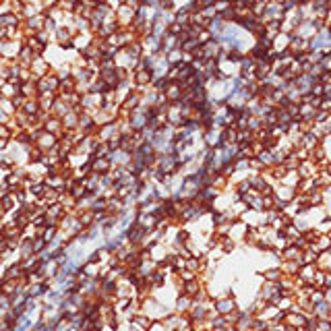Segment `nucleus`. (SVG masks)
Returning a JSON list of instances; mask_svg holds the SVG:
<instances>
[{
    "instance_id": "nucleus-2",
    "label": "nucleus",
    "mask_w": 331,
    "mask_h": 331,
    "mask_svg": "<svg viewBox=\"0 0 331 331\" xmlns=\"http://www.w3.org/2000/svg\"><path fill=\"white\" fill-rule=\"evenodd\" d=\"M190 309H192V298L186 296V294H178V300H176V315L190 313Z\"/></svg>"
},
{
    "instance_id": "nucleus-1",
    "label": "nucleus",
    "mask_w": 331,
    "mask_h": 331,
    "mask_svg": "<svg viewBox=\"0 0 331 331\" xmlns=\"http://www.w3.org/2000/svg\"><path fill=\"white\" fill-rule=\"evenodd\" d=\"M234 309H236V305H234V300H232V298L217 300V302H215V313H217V315H224V317H228V315H232V313H234Z\"/></svg>"
},
{
    "instance_id": "nucleus-3",
    "label": "nucleus",
    "mask_w": 331,
    "mask_h": 331,
    "mask_svg": "<svg viewBox=\"0 0 331 331\" xmlns=\"http://www.w3.org/2000/svg\"><path fill=\"white\" fill-rule=\"evenodd\" d=\"M263 275H265V280H267V282H273V284H278V282H282V280H284V271H282L280 267H275V269H267Z\"/></svg>"
}]
</instances>
